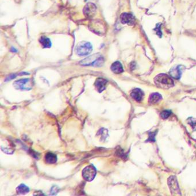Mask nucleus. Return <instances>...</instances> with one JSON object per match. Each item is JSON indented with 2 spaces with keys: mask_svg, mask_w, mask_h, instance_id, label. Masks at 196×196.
<instances>
[{
  "mask_svg": "<svg viewBox=\"0 0 196 196\" xmlns=\"http://www.w3.org/2000/svg\"><path fill=\"white\" fill-rule=\"evenodd\" d=\"M93 50V46L90 43L81 42L76 47V53L79 56H85L91 53Z\"/></svg>",
  "mask_w": 196,
  "mask_h": 196,
  "instance_id": "f03ea898",
  "label": "nucleus"
},
{
  "mask_svg": "<svg viewBox=\"0 0 196 196\" xmlns=\"http://www.w3.org/2000/svg\"><path fill=\"white\" fill-rule=\"evenodd\" d=\"M111 70L115 74H120L124 71L121 63L119 61H116L113 63L111 66Z\"/></svg>",
  "mask_w": 196,
  "mask_h": 196,
  "instance_id": "ddd939ff",
  "label": "nucleus"
},
{
  "mask_svg": "<svg viewBox=\"0 0 196 196\" xmlns=\"http://www.w3.org/2000/svg\"><path fill=\"white\" fill-rule=\"evenodd\" d=\"M39 42L44 48H50L52 46V43L51 42L50 39L47 37H46V36L40 37V39H39Z\"/></svg>",
  "mask_w": 196,
  "mask_h": 196,
  "instance_id": "2eb2a0df",
  "label": "nucleus"
},
{
  "mask_svg": "<svg viewBox=\"0 0 196 196\" xmlns=\"http://www.w3.org/2000/svg\"><path fill=\"white\" fill-rule=\"evenodd\" d=\"M97 171L93 165H89L85 167L82 171V176L86 181H92L96 177Z\"/></svg>",
  "mask_w": 196,
  "mask_h": 196,
  "instance_id": "20e7f679",
  "label": "nucleus"
},
{
  "mask_svg": "<svg viewBox=\"0 0 196 196\" xmlns=\"http://www.w3.org/2000/svg\"><path fill=\"white\" fill-rule=\"evenodd\" d=\"M171 112L170 111H164L163 112L161 113V117H162L163 119H167L168 117H169L170 115H171Z\"/></svg>",
  "mask_w": 196,
  "mask_h": 196,
  "instance_id": "aec40b11",
  "label": "nucleus"
},
{
  "mask_svg": "<svg viewBox=\"0 0 196 196\" xmlns=\"http://www.w3.org/2000/svg\"><path fill=\"white\" fill-rule=\"evenodd\" d=\"M101 56L102 55L99 53L93 54L92 55H90L87 58H86L84 59L81 61H80L79 65H81V66H95L96 63Z\"/></svg>",
  "mask_w": 196,
  "mask_h": 196,
  "instance_id": "39448f33",
  "label": "nucleus"
},
{
  "mask_svg": "<svg viewBox=\"0 0 196 196\" xmlns=\"http://www.w3.org/2000/svg\"><path fill=\"white\" fill-rule=\"evenodd\" d=\"M162 100V96L158 93H154L151 94L148 99V102L150 104H155L158 102L159 101Z\"/></svg>",
  "mask_w": 196,
  "mask_h": 196,
  "instance_id": "4468645a",
  "label": "nucleus"
},
{
  "mask_svg": "<svg viewBox=\"0 0 196 196\" xmlns=\"http://www.w3.org/2000/svg\"><path fill=\"white\" fill-rule=\"evenodd\" d=\"M97 136L100 138L101 140H105L108 137V132L107 130L105 129H101L98 131Z\"/></svg>",
  "mask_w": 196,
  "mask_h": 196,
  "instance_id": "a211bd4d",
  "label": "nucleus"
},
{
  "mask_svg": "<svg viewBox=\"0 0 196 196\" xmlns=\"http://www.w3.org/2000/svg\"><path fill=\"white\" fill-rule=\"evenodd\" d=\"M182 66L180 65L173 67L169 73L171 77L175 79H179L182 75Z\"/></svg>",
  "mask_w": 196,
  "mask_h": 196,
  "instance_id": "9d476101",
  "label": "nucleus"
},
{
  "mask_svg": "<svg viewBox=\"0 0 196 196\" xmlns=\"http://www.w3.org/2000/svg\"><path fill=\"white\" fill-rule=\"evenodd\" d=\"M85 16L88 18H92L96 15L97 7L96 5L92 2L88 3L85 5L83 10Z\"/></svg>",
  "mask_w": 196,
  "mask_h": 196,
  "instance_id": "0eeeda50",
  "label": "nucleus"
},
{
  "mask_svg": "<svg viewBox=\"0 0 196 196\" xmlns=\"http://www.w3.org/2000/svg\"><path fill=\"white\" fill-rule=\"evenodd\" d=\"M90 29L92 30L93 32H95V34H104L105 32V27L101 23V21L99 20H95L92 21L90 23Z\"/></svg>",
  "mask_w": 196,
  "mask_h": 196,
  "instance_id": "423d86ee",
  "label": "nucleus"
},
{
  "mask_svg": "<svg viewBox=\"0 0 196 196\" xmlns=\"http://www.w3.org/2000/svg\"><path fill=\"white\" fill-rule=\"evenodd\" d=\"M14 87L17 90H29L32 88V84L31 79H21L16 81L13 84Z\"/></svg>",
  "mask_w": 196,
  "mask_h": 196,
  "instance_id": "7ed1b4c3",
  "label": "nucleus"
},
{
  "mask_svg": "<svg viewBox=\"0 0 196 196\" xmlns=\"http://www.w3.org/2000/svg\"><path fill=\"white\" fill-rule=\"evenodd\" d=\"M155 84L159 88L169 89L174 86V82L170 77L165 74L157 75L154 79Z\"/></svg>",
  "mask_w": 196,
  "mask_h": 196,
  "instance_id": "f257e3e1",
  "label": "nucleus"
},
{
  "mask_svg": "<svg viewBox=\"0 0 196 196\" xmlns=\"http://www.w3.org/2000/svg\"><path fill=\"white\" fill-rule=\"evenodd\" d=\"M131 96L134 100L137 101H140L143 97V92L139 89H135L131 92Z\"/></svg>",
  "mask_w": 196,
  "mask_h": 196,
  "instance_id": "f8f14e48",
  "label": "nucleus"
},
{
  "mask_svg": "<svg viewBox=\"0 0 196 196\" xmlns=\"http://www.w3.org/2000/svg\"><path fill=\"white\" fill-rule=\"evenodd\" d=\"M45 160L48 164H54L57 161V156L53 153L48 152L45 155Z\"/></svg>",
  "mask_w": 196,
  "mask_h": 196,
  "instance_id": "dca6fc26",
  "label": "nucleus"
},
{
  "mask_svg": "<svg viewBox=\"0 0 196 196\" xmlns=\"http://www.w3.org/2000/svg\"><path fill=\"white\" fill-rule=\"evenodd\" d=\"M16 191L19 194L24 195V194H27L28 193H29V189L27 186H26L24 184H21L17 187V189H16Z\"/></svg>",
  "mask_w": 196,
  "mask_h": 196,
  "instance_id": "f3484780",
  "label": "nucleus"
},
{
  "mask_svg": "<svg viewBox=\"0 0 196 196\" xmlns=\"http://www.w3.org/2000/svg\"><path fill=\"white\" fill-rule=\"evenodd\" d=\"M169 185L171 189V192H179V188L178 186L177 181L175 177H171L169 179Z\"/></svg>",
  "mask_w": 196,
  "mask_h": 196,
  "instance_id": "9b49d317",
  "label": "nucleus"
},
{
  "mask_svg": "<svg viewBox=\"0 0 196 196\" xmlns=\"http://www.w3.org/2000/svg\"><path fill=\"white\" fill-rule=\"evenodd\" d=\"M155 135V134H154V133H151L150 134V136H149V140L152 141V142H154L155 139L154 136Z\"/></svg>",
  "mask_w": 196,
  "mask_h": 196,
  "instance_id": "412c9836",
  "label": "nucleus"
},
{
  "mask_svg": "<svg viewBox=\"0 0 196 196\" xmlns=\"http://www.w3.org/2000/svg\"><path fill=\"white\" fill-rule=\"evenodd\" d=\"M87 1V0H85V1Z\"/></svg>",
  "mask_w": 196,
  "mask_h": 196,
  "instance_id": "4be33fe9",
  "label": "nucleus"
},
{
  "mask_svg": "<svg viewBox=\"0 0 196 196\" xmlns=\"http://www.w3.org/2000/svg\"><path fill=\"white\" fill-rule=\"evenodd\" d=\"M121 22L123 24L133 25L135 23V19L132 14L128 13H123L120 16Z\"/></svg>",
  "mask_w": 196,
  "mask_h": 196,
  "instance_id": "6e6552de",
  "label": "nucleus"
},
{
  "mask_svg": "<svg viewBox=\"0 0 196 196\" xmlns=\"http://www.w3.org/2000/svg\"><path fill=\"white\" fill-rule=\"evenodd\" d=\"M107 84V81L103 78H98L96 79L95 82V87L96 90L100 93L103 92L106 89V86Z\"/></svg>",
  "mask_w": 196,
  "mask_h": 196,
  "instance_id": "1a4fd4ad",
  "label": "nucleus"
},
{
  "mask_svg": "<svg viewBox=\"0 0 196 196\" xmlns=\"http://www.w3.org/2000/svg\"><path fill=\"white\" fill-rule=\"evenodd\" d=\"M187 122L189 125L192 127L194 131H196V119L193 117H189L187 119Z\"/></svg>",
  "mask_w": 196,
  "mask_h": 196,
  "instance_id": "6ab92c4d",
  "label": "nucleus"
}]
</instances>
